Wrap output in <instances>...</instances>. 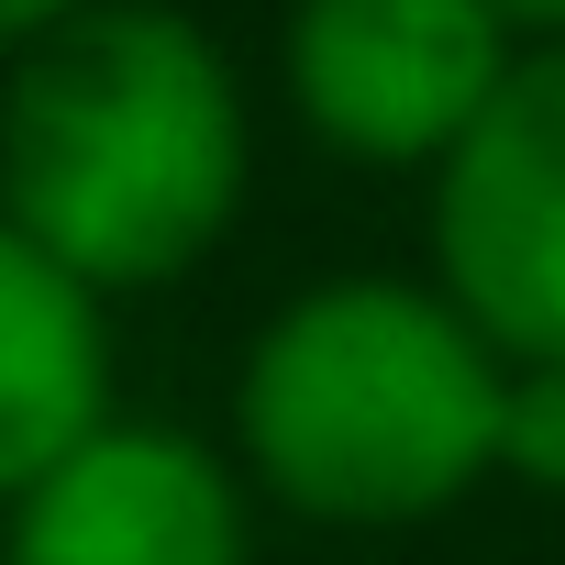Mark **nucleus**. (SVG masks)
Here are the masks:
<instances>
[{
    "label": "nucleus",
    "instance_id": "obj_1",
    "mask_svg": "<svg viewBox=\"0 0 565 565\" xmlns=\"http://www.w3.org/2000/svg\"><path fill=\"white\" fill-rule=\"evenodd\" d=\"M255 200V89L178 0H89L0 67V222L89 300L200 277Z\"/></svg>",
    "mask_w": 565,
    "mask_h": 565
},
{
    "label": "nucleus",
    "instance_id": "obj_2",
    "mask_svg": "<svg viewBox=\"0 0 565 565\" xmlns=\"http://www.w3.org/2000/svg\"><path fill=\"white\" fill-rule=\"evenodd\" d=\"M510 355L422 266H333L233 355L222 455L311 532H422L499 488Z\"/></svg>",
    "mask_w": 565,
    "mask_h": 565
},
{
    "label": "nucleus",
    "instance_id": "obj_3",
    "mask_svg": "<svg viewBox=\"0 0 565 565\" xmlns=\"http://www.w3.org/2000/svg\"><path fill=\"white\" fill-rule=\"evenodd\" d=\"M521 34L488 0H289L277 100L289 122L377 178H433L466 122L499 100Z\"/></svg>",
    "mask_w": 565,
    "mask_h": 565
},
{
    "label": "nucleus",
    "instance_id": "obj_4",
    "mask_svg": "<svg viewBox=\"0 0 565 565\" xmlns=\"http://www.w3.org/2000/svg\"><path fill=\"white\" fill-rule=\"evenodd\" d=\"M422 189V277L510 366H565V45H521Z\"/></svg>",
    "mask_w": 565,
    "mask_h": 565
},
{
    "label": "nucleus",
    "instance_id": "obj_5",
    "mask_svg": "<svg viewBox=\"0 0 565 565\" xmlns=\"http://www.w3.org/2000/svg\"><path fill=\"white\" fill-rule=\"evenodd\" d=\"M0 565H266V499L211 433L111 411L0 510Z\"/></svg>",
    "mask_w": 565,
    "mask_h": 565
},
{
    "label": "nucleus",
    "instance_id": "obj_6",
    "mask_svg": "<svg viewBox=\"0 0 565 565\" xmlns=\"http://www.w3.org/2000/svg\"><path fill=\"white\" fill-rule=\"evenodd\" d=\"M111 300L0 222V510L111 422Z\"/></svg>",
    "mask_w": 565,
    "mask_h": 565
},
{
    "label": "nucleus",
    "instance_id": "obj_7",
    "mask_svg": "<svg viewBox=\"0 0 565 565\" xmlns=\"http://www.w3.org/2000/svg\"><path fill=\"white\" fill-rule=\"evenodd\" d=\"M499 477L532 499H565V366H510L499 399Z\"/></svg>",
    "mask_w": 565,
    "mask_h": 565
},
{
    "label": "nucleus",
    "instance_id": "obj_8",
    "mask_svg": "<svg viewBox=\"0 0 565 565\" xmlns=\"http://www.w3.org/2000/svg\"><path fill=\"white\" fill-rule=\"evenodd\" d=\"M89 12V0H0V67H12L23 45H45L56 23H78Z\"/></svg>",
    "mask_w": 565,
    "mask_h": 565
},
{
    "label": "nucleus",
    "instance_id": "obj_9",
    "mask_svg": "<svg viewBox=\"0 0 565 565\" xmlns=\"http://www.w3.org/2000/svg\"><path fill=\"white\" fill-rule=\"evenodd\" d=\"M488 12H499L521 45H565V0H488Z\"/></svg>",
    "mask_w": 565,
    "mask_h": 565
}]
</instances>
